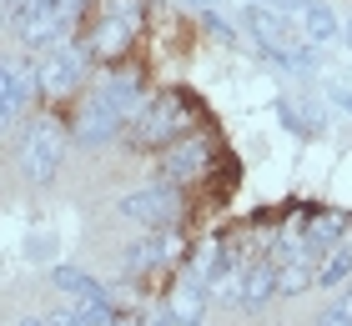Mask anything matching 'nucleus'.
<instances>
[{"instance_id": "1", "label": "nucleus", "mask_w": 352, "mask_h": 326, "mask_svg": "<svg viewBox=\"0 0 352 326\" xmlns=\"http://www.w3.org/2000/svg\"><path fill=\"white\" fill-rule=\"evenodd\" d=\"M186 130H191V101L182 91H162L141 101V110L121 126V136L131 151H162V145L182 141Z\"/></svg>"}, {"instance_id": "2", "label": "nucleus", "mask_w": 352, "mask_h": 326, "mask_svg": "<svg viewBox=\"0 0 352 326\" xmlns=\"http://www.w3.org/2000/svg\"><path fill=\"white\" fill-rule=\"evenodd\" d=\"M60 161H66V141H60L56 116H45V121L30 126L25 141H21V176L30 186H51L56 171H60Z\"/></svg>"}, {"instance_id": "3", "label": "nucleus", "mask_w": 352, "mask_h": 326, "mask_svg": "<svg viewBox=\"0 0 352 326\" xmlns=\"http://www.w3.org/2000/svg\"><path fill=\"white\" fill-rule=\"evenodd\" d=\"M86 71H91V56H86L81 40H60V45H51V51L36 60V80H41V91L51 95V101L71 95L86 80Z\"/></svg>"}, {"instance_id": "4", "label": "nucleus", "mask_w": 352, "mask_h": 326, "mask_svg": "<svg viewBox=\"0 0 352 326\" xmlns=\"http://www.w3.org/2000/svg\"><path fill=\"white\" fill-rule=\"evenodd\" d=\"M182 211H186V186H176V181H156V186H141L131 196H121V216L141 221L146 231L151 226H176Z\"/></svg>"}, {"instance_id": "5", "label": "nucleus", "mask_w": 352, "mask_h": 326, "mask_svg": "<svg viewBox=\"0 0 352 326\" xmlns=\"http://www.w3.org/2000/svg\"><path fill=\"white\" fill-rule=\"evenodd\" d=\"M212 161H217V141H212V136H191V130H186L182 141L166 145V156H162V181L191 186V181H201V176L212 171Z\"/></svg>"}, {"instance_id": "6", "label": "nucleus", "mask_w": 352, "mask_h": 326, "mask_svg": "<svg viewBox=\"0 0 352 326\" xmlns=\"http://www.w3.org/2000/svg\"><path fill=\"white\" fill-rule=\"evenodd\" d=\"M36 91H41L36 60H0V130L25 116V106L36 101Z\"/></svg>"}, {"instance_id": "7", "label": "nucleus", "mask_w": 352, "mask_h": 326, "mask_svg": "<svg viewBox=\"0 0 352 326\" xmlns=\"http://www.w3.org/2000/svg\"><path fill=\"white\" fill-rule=\"evenodd\" d=\"M91 95H96V101H106L121 121H131L141 110V101H146V75H136V71H106L101 80H96Z\"/></svg>"}, {"instance_id": "8", "label": "nucleus", "mask_w": 352, "mask_h": 326, "mask_svg": "<svg viewBox=\"0 0 352 326\" xmlns=\"http://www.w3.org/2000/svg\"><path fill=\"white\" fill-rule=\"evenodd\" d=\"M121 126H126V121L116 116V110L91 95V101L81 106V116L71 121V141H76V145H86V151H96V145L116 141V136H121Z\"/></svg>"}, {"instance_id": "9", "label": "nucleus", "mask_w": 352, "mask_h": 326, "mask_svg": "<svg viewBox=\"0 0 352 326\" xmlns=\"http://www.w3.org/2000/svg\"><path fill=\"white\" fill-rule=\"evenodd\" d=\"M277 296V261H247V276H242V296H236V306L242 312H262V306Z\"/></svg>"}, {"instance_id": "10", "label": "nucleus", "mask_w": 352, "mask_h": 326, "mask_svg": "<svg viewBox=\"0 0 352 326\" xmlns=\"http://www.w3.org/2000/svg\"><path fill=\"white\" fill-rule=\"evenodd\" d=\"M312 286H322V291L352 286V241H338V246L322 251V261H317V271H312Z\"/></svg>"}, {"instance_id": "11", "label": "nucleus", "mask_w": 352, "mask_h": 326, "mask_svg": "<svg viewBox=\"0 0 352 326\" xmlns=\"http://www.w3.org/2000/svg\"><path fill=\"white\" fill-rule=\"evenodd\" d=\"M166 312L176 316V326H201V316H206V281H186L176 286V296L166 301Z\"/></svg>"}, {"instance_id": "12", "label": "nucleus", "mask_w": 352, "mask_h": 326, "mask_svg": "<svg viewBox=\"0 0 352 326\" xmlns=\"http://www.w3.org/2000/svg\"><path fill=\"white\" fill-rule=\"evenodd\" d=\"M338 36H342V21L332 15V5L307 0V10H302V40H307V45H332Z\"/></svg>"}, {"instance_id": "13", "label": "nucleus", "mask_w": 352, "mask_h": 326, "mask_svg": "<svg viewBox=\"0 0 352 326\" xmlns=\"http://www.w3.org/2000/svg\"><path fill=\"white\" fill-rule=\"evenodd\" d=\"M242 25L252 30V40H297L292 25L282 21V10H267V5H247L242 10Z\"/></svg>"}, {"instance_id": "14", "label": "nucleus", "mask_w": 352, "mask_h": 326, "mask_svg": "<svg viewBox=\"0 0 352 326\" xmlns=\"http://www.w3.org/2000/svg\"><path fill=\"white\" fill-rule=\"evenodd\" d=\"M312 271H317V261H307V256L277 261V296H302L312 286Z\"/></svg>"}, {"instance_id": "15", "label": "nucleus", "mask_w": 352, "mask_h": 326, "mask_svg": "<svg viewBox=\"0 0 352 326\" xmlns=\"http://www.w3.org/2000/svg\"><path fill=\"white\" fill-rule=\"evenodd\" d=\"M317 326H352V306H347V301L327 306V312H322V321H317Z\"/></svg>"}, {"instance_id": "16", "label": "nucleus", "mask_w": 352, "mask_h": 326, "mask_svg": "<svg viewBox=\"0 0 352 326\" xmlns=\"http://www.w3.org/2000/svg\"><path fill=\"white\" fill-rule=\"evenodd\" d=\"M45 326H86V316H81V312H76V306L66 301V306H60L56 316H45Z\"/></svg>"}, {"instance_id": "17", "label": "nucleus", "mask_w": 352, "mask_h": 326, "mask_svg": "<svg viewBox=\"0 0 352 326\" xmlns=\"http://www.w3.org/2000/svg\"><path fill=\"white\" fill-rule=\"evenodd\" d=\"M206 25H212L217 36H227V40H236V25H232V21H221L217 10H206Z\"/></svg>"}, {"instance_id": "18", "label": "nucleus", "mask_w": 352, "mask_h": 326, "mask_svg": "<svg viewBox=\"0 0 352 326\" xmlns=\"http://www.w3.org/2000/svg\"><path fill=\"white\" fill-rule=\"evenodd\" d=\"M141 326H176V316L162 306V312H146V316H141Z\"/></svg>"}, {"instance_id": "19", "label": "nucleus", "mask_w": 352, "mask_h": 326, "mask_svg": "<svg viewBox=\"0 0 352 326\" xmlns=\"http://www.w3.org/2000/svg\"><path fill=\"white\" fill-rule=\"evenodd\" d=\"M332 101H338V106L347 110V116H352V91H342V86H332Z\"/></svg>"}, {"instance_id": "20", "label": "nucleus", "mask_w": 352, "mask_h": 326, "mask_svg": "<svg viewBox=\"0 0 352 326\" xmlns=\"http://www.w3.org/2000/svg\"><path fill=\"white\" fill-rule=\"evenodd\" d=\"M272 5H277V10H297V15H302V10H307V0H272Z\"/></svg>"}, {"instance_id": "21", "label": "nucleus", "mask_w": 352, "mask_h": 326, "mask_svg": "<svg viewBox=\"0 0 352 326\" xmlns=\"http://www.w3.org/2000/svg\"><path fill=\"white\" fill-rule=\"evenodd\" d=\"M10 5H30V0H0V10H10Z\"/></svg>"}, {"instance_id": "22", "label": "nucleus", "mask_w": 352, "mask_h": 326, "mask_svg": "<svg viewBox=\"0 0 352 326\" xmlns=\"http://www.w3.org/2000/svg\"><path fill=\"white\" fill-rule=\"evenodd\" d=\"M21 326H45V316H25V321H21Z\"/></svg>"}, {"instance_id": "23", "label": "nucleus", "mask_w": 352, "mask_h": 326, "mask_svg": "<svg viewBox=\"0 0 352 326\" xmlns=\"http://www.w3.org/2000/svg\"><path fill=\"white\" fill-rule=\"evenodd\" d=\"M197 5H206V10H212V5H217V0H197Z\"/></svg>"}, {"instance_id": "24", "label": "nucleus", "mask_w": 352, "mask_h": 326, "mask_svg": "<svg viewBox=\"0 0 352 326\" xmlns=\"http://www.w3.org/2000/svg\"><path fill=\"white\" fill-rule=\"evenodd\" d=\"M252 5H262V0H252Z\"/></svg>"}]
</instances>
